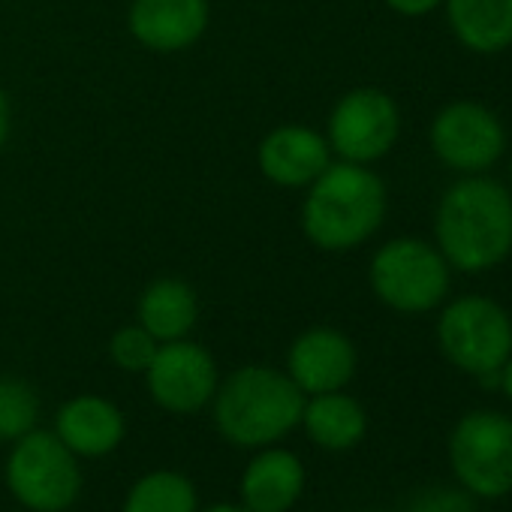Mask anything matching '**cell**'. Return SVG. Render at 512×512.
Listing matches in <instances>:
<instances>
[{
  "label": "cell",
  "instance_id": "8fae6325",
  "mask_svg": "<svg viewBox=\"0 0 512 512\" xmlns=\"http://www.w3.org/2000/svg\"><path fill=\"white\" fill-rule=\"evenodd\" d=\"M287 368L305 395L338 392L356 374V347L338 329H308L293 341Z\"/></svg>",
  "mask_w": 512,
  "mask_h": 512
},
{
  "label": "cell",
  "instance_id": "ba28073f",
  "mask_svg": "<svg viewBox=\"0 0 512 512\" xmlns=\"http://www.w3.org/2000/svg\"><path fill=\"white\" fill-rule=\"evenodd\" d=\"M401 130L398 106L377 88H356L338 100L329 118V142L347 163H371L389 154Z\"/></svg>",
  "mask_w": 512,
  "mask_h": 512
},
{
  "label": "cell",
  "instance_id": "9c48e42d",
  "mask_svg": "<svg viewBox=\"0 0 512 512\" xmlns=\"http://www.w3.org/2000/svg\"><path fill=\"white\" fill-rule=\"evenodd\" d=\"M148 392L169 413H196L217 392V365L211 353L193 341H163L148 365Z\"/></svg>",
  "mask_w": 512,
  "mask_h": 512
},
{
  "label": "cell",
  "instance_id": "5b68a950",
  "mask_svg": "<svg viewBox=\"0 0 512 512\" xmlns=\"http://www.w3.org/2000/svg\"><path fill=\"white\" fill-rule=\"evenodd\" d=\"M449 467L473 497H506L512 491V419L497 410L461 416L449 434Z\"/></svg>",
  "mask_w": 512,
  "mask_h": 512
},
{
  "label": "cell",
  "instance_id": "7a4b0ae2",
  "mask_svg": "<svg viewBox=\"0 0 512 512\" xmlns=\"http://www.w3.org/2000/svg\"><path fill=\"white\" fill-rule=\"evenodd\" d=\"M211 401L217 431L241 449L278 443L302 422L305 410V392L293 377L263 365H247L229 374Z\"/></svg>",
  "mask_w": 512,
  "mask_h": 512
},
{
  "label": "cell",
  "instance_id": "6da1fadb",
  "mask_svg": "<svg viewBox=\"0 0 512 512\" xmlns=\"http://www.w3.org/2000/svg\"><path fill=\"white\" fill-rule=\"evenodd\" d=\"M434 232L452 269L488 272L512 250V193L491 178H461L443 193Z\"/></svg>",
  "mask_w": 512,
  "mask_h": 512
},
{
  "label": "cell",
  "instance_id": "5bb4252c",
  "mask_svg": "<svg viewBox=\"0 0 512 512\" xmlns=\"http://www.w3.org/2000/svg\"><path fill=\"white\" fill-rule=\"evenodd\" d=\"M121 410L100 395H79L58 410L55 434L76 458H103L112 455L124 440Z\"/></svg>",
  "mask_w": 512,
  "mask_h": 512
},
{
  "label": "cell",
  "instance_id": "8992f818",
  "mask_svg": "<svg viewBox=\"0 0 512 512\" xmlns=\"http://www.w3.org/2000/svg\"><path fill=\"white\" fill-rule=\"evenodd\" d=\"M371 287L383 305L401 314H422L446 299L449 263L419 238H395L374 253Z\"/></svg>",
  "mask_w": 512,
  "mask_h": 512
},
{
  "label": "cell",
  "instance_id": "d6986e66",
  "mask_svg": "<svg viewBox=\"0 0 512 512\" xmlns=\"http://www.w3.org/2000/svg\"><path fill=\"white\" fill-rule=\"evenodd\" d=\"M124 512H199V494L184 473L151 470L124 497Z\"/></svg>",
  "mask_w": 512,
  "mask_h": 512
},
{
  "label": "cell",
  "instance_id": "44dd1931",
  "mask_svg": "<svg viewBox=\"0 0 512 512\" xmlns=\"http://www.w3.org/2000/svg\"><path fill=\"white\" fill-rule=\"evenodd\" d=\"M109 353L118 368L139 374V371H148V365L157 353V341L142 326H124L112 335Z\"/></svg>",
  "mask_w": 512,
  "mask_h": 512
},
{
  "label": "cell",
  "instance_id": "4fadbf2b",
  "mask_svg": "<svg viewBox=\"0 0 512 512\" xmlns=\"http://www.w3.org/2000/svg\"><path fill=\"white\" fill-rule=\"evenodd\" d=\"M260 169L281 187L314 184L329 166V142L299 124H284L260 142Z\"/></svg>",
  "mask_w": 512,
  "mask_h": 512
},
{
  "label": "cell",
  "instance_id": "d4e9b609",
  "mask_svg": "<svg viewBox=\"0 0 512 512\" xmlns=\"http://www.w3.org/2000/svg\"><path fill=\"white\" fill-rule=\"evenodd\" d=\"M500 389H503L506 398L512 401V353H509V359H506L503 368H500Z\"/></svg>",
  "mask_w": 512,
  "mask_h": 512
},
{
  "label": "cell",
  "instance_id": "277c9868",
  "mask_svg": "<svg viewBox=\"0 0 512 512\" xmlns=\"http://www.w3.org/2000/svg\"><path fill=\"white\" fill-rule=\"evenodd\" d=\"M7 485L31 512H64L79 500V458L52 431H28L7 458Z\"/></svg>",
  "mask_w": 512,
  "mask_h": 512
},
{
  "label": "cell",
  "instance_id": "52a82bcc",
  "mask_svg": "<svg viewBox=\"0 0 512 512\" xmlns=\"http://www.w3.org/2000/svg\"><path fill=\"white\" fill-rule=\"evenodd\" d=\"M437 344L443 356L470 377L500 371L512 353V320L497 302L464 296L440 314Z\"/></svg>",
  "mask_w": 512,
  "mask_h": 512
},
{
  "label": "cell",
  "instance_id": "4316f807",
  "mask_svg": "<svg viewBox=\"0 0 512 512\" xmlns=\"http://www.w3.org/2000/svg\"><path fill=\"white\" fill-rule=\"evenodd\" d=\"M509 178H512V169H509Z\"/></svg>",
  "mask_w": 512,
  "mask_h": 512
},
{
  "label": "cell",
  "instance_id": "2e32d148",
  "mask_svg": "<svg viewBox=\"0 0 512 512\" xmlns=\"http://www.w3.org/2000/svg\"><path fill=\"white\" fill-rule=\"evenodd\" d=\"M308 437L329 452H347L353 449L365 431H368V416L362 410V404L350 395L338 392H323V395H311V401H305L302 410V422Z\"/></svg>",
  "mask_w": 512,
  "mask_h": 512
},
{
  "label": "cell",
  "instance_id": "3957f363",
  "mask_svg": "<svg viewBox=\"0 0 512 512\" xmlns=\"http://www.w3.org/2000/svg\"><path fill=\"white\" fill-rule=\"evenodd\" d=\"M386 214V187L362 163L326 166L302 208L305 235L323 250H350L368 241Z\"/></svg>",
  "mask_w": 512,
  "mask_h": 512
},
{
  "label": "cell",
  "instance_id": "cb8c5ba5",
  "mask_svg": "<svg viewBox=\"0 0 512 512\" xmlns=\"http://www.w3.org/2000/svg\"><path fill=\"white\" fill-rule=\"evenodd\" d=\"M10 136V103H7V94L0 91V148H4Z\"/></svg>",
  "mask_w": 512,
  "mask_h": 512
},
{
  "label": "cell",
  "instance_id": "30bf717a",
  "mask_svg": "<svg viewBox=\"0 0 512 512\" xmlns=\"http://www.w3.org/2000/svg\"><path fill=\"white\" fill-rule=\"evenodd\" d=\"M506 133L497 115L479 103H449L431 124V148L455 172H482L503 154Z\"/></svg>",
  "mask_w": 512,
  "mask_h": 512
},
{
  "label": "cell",
  "instance_id": "484cf974",
  "mask_svg": "<svg viewBox=\"0 0 512 512\" xmlns=\"http://www.w3.org/2000/svg\"><path fill=\"white\" fill-rule=\"evenodd\" d=\"M202 512H250L247 506H235V503H217V506H208Z\"/></svg>",
  "mask_w": 512,
  "mask_h": 512
},
{
  "label": "cell",
  "instance_id": "7402d4cb",
  "mask_svg": "<svg viewBox=\"0 0 512 512\" xmlns=\"http://www.w3.org/2000/svg\"><path fill=\"white\" fill-rule=\"evenodd\" d=\"M407 512H476V503H473V494L464 488L431 485L410 497Z\"/></svg>",
  "mask_w": 512,
  "mask_h": 512
},
{
  "label": "cell",
  "instance_id": "9a60e30c",
  "mask_svg": "<svg viewBox=\"0 0 512 512\" xmlns=\"http://www.w3.org/2000/svg\"><path fill=\"white\" fill-rule=\"evenodd\" d=\"M238 491L250 512H290L305 491V464L287 449H263L244 467Z\"/></svg>",
  "mask_w": 512,
  "mask_h": 512
},
{
  "label": "cell",
  "instance_id": "7c38bea8",
  "mask_svg": "<svg viewBox=\"0 0 512 512\" xmlns=\"http://www.w3.org/2000/svg\"><path fill=\"white\" fill-rule=\"evenodd\" d=\"M208 28V0H133L130 31L151 52H181Z\"/></svg>",
  "mask_w": 512,
  "mask_h": 512
},
{
  "label": "cell",
  "instance_id": "603a6c76",
  "mask_svg": "<svg viewBox=\"0 0 512 512\" xmlns=\"http://www.w3.org/2000/svg\"><path fill=\"white\" fill-rule=\"evenodd\" d=\"M386 4L401 16H425V13L437 10L443 0H386Z\"/></svg>",
  "mask_w": 512,
  "mask_h": 512
},
{
  "label": "cell",
  "instance_id": "e0dca14e",
  "mask_svg": "<svg viewBox=\"0 0 512 512\" xmlns=\"http://www.w3.org/2000/svg\"><path fill=\"white\" fill-rule=\"evenodd\" d=\"M461 46L494 55L512 46V0H443Z\"/></svg>",
  "mask_w": 512,
  "mask_h": 512
},
{
  "label": "cell",
  "instance_id": "ffe728a7",
  "mask_svg": "<svg viewBox=\"0 0 512 512\" xmlns=\"http://www.w3.org/2000/svg\"><path fill=\"white\" fill-rule=\"evenodd\" d=\"M40 398L37 392L13 377L0 380V440H19L37 428Z\"/></svg>",
  "mask_w": 512,
  "mask_h": 512
},
{
  "label": "cell",
  "instance_id": "ac0fdd59",
  "mask_svg": "<svg viewBox=\"0 0 512 512\" xmlns=\"http://www.w3.org/2000/svg\"><path fill=\"white\" fill-rule=\"evenodd\" d=\"M199 317V302L193 290L178 278L154 281L139 299V326L154 341H178L184 338Z\"/></svg>",
  "mask_w": 512,
  "mask_h": 512
}]
</instances>
